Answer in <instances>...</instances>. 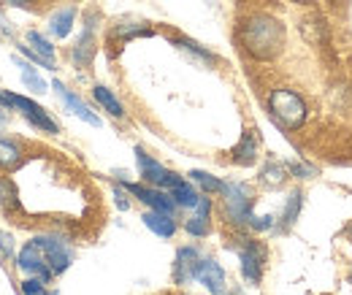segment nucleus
Returning <instances> with one entry per match:
<instances>
[{
  "instance_id": "obj_10",
  "label": "nucleus",
  "mask_w": 352,
  "mask_h": 295,
  "mask_svg": "<svg viewBox=\"0 0 352 295\" xmlns=\"http://www.w3.org/2000/svg\"><path fill=\"white\" fill-rule=\"evenodd\" d=\"M95 22H98V14H87V19H85V30H82V36H79V41L74 46V63L79 65V68H89L92 65V60H95V49H98V43H95Z\"/></svg>"
},
{
  "instance_id": "obj_24",
  "label": "nucleus",
  "mask_w": 352,
  "mask_h": 295,
  "mask_svg": "<svg viewBox=\"0 0 352 295\" xmlns=\"http://www.w3.org/2000/svg\"><path fill=\"white\" fill-rule=\"evenodd\" d=\"M28 43H30V49H36L41 57H46V60L54 63V46H52V41H46L41 33L30 30V33H28Z\"/></svg>"
},
{
  "instance_id": "obj_15",
  "label": "nucleus",
  "mask_w": 352,
  "mask_h": 295,
  "mask_svg": "<svg viewBox=\"0 0 352 295\" xmlns=\"http://www.w3.org/2000/svg\"><path fill=\"white\" fill-rule=\"evenodd\" d=\"M230 155H233V163L236 166H252L255 157H258V141H255V135L252 133H244L241 141H239V146Z\"/></svg>"
},
{
  "instance_id": "obj_8",
  "label": "nucleus",
  "mask_w": 352,
  "mask_h": 295,
  "mask_svg": "<svg viewBox=\"0 0 352 295\" xmlns=\"http://www.w3.org/2000/svg\"><path fill=\"white\" fill-rule=\"evenodd\" d=\"M36 244H38L41 252L46 254V260H49V265H52L54 274H63V271L71 265L74 252H71V247H68L63 239H57V236H38Z\"/></svg>"
},
{
  "instance_id": "obj_21",
  "label": "nucleus",
  "mask_w": 352,
  "mask_h": 295,
  "mask_svg": "<svg viewBox=\"0 0 352 295\" xmlns=\"http://www.w3.org/2000/svg\"><path fill=\"white\" fill-rule=\"evenodd\" d=\"M285 179H287V166H282V163H268V166L261 171V182H263V184L279 187Z\"/></svg>"
},
{
  "instance_id": "obj_12",
  "label": "nucleus",
  "mask_w": 352,
  "mask_h": 295,
  "mask_svg": "<svg viewBox=\"0 0 352 295\" xmlns=\"http://www.w3.org/2000/svg\"><path fill=\"white\" fill-rule=\"evenodd\" d=\"M52 87H54V92L60 95V100H63V103H65V106H68V109H71V111H74V114H76L79 120H85L87 125H95V127L100 125V120H98V117H95V114L89 111L87 103H85V100H82L79 95H74V92H71L68 87L63 85V82H54Z\"/></svg>"
},
{
  "instance_id": "obj_1",
  "label": "nucleus",
  "mask_w": 352,
  "mask_h": 295,
  "mask_svg": "<svg viewBox=\"0 0 352 295\" xmlns=\"http://www.w3.org/2000/svg\"><path fill=\"white\" fill-rule=\"evenodd\" d=\"M241 43L255 60H271L285 43V28L268 14H252L241 25Z\"/></svg>"
},
{
  "instance_id": "obj_7",
  "label": "nucleus",
  "mask_w": 352,
  "mask_h": 295,
  "mask_svg": "<svg viewBox=\"0 0 352 295\" xmlns=\"http://www.w3.org/2000/svg\"><path fill=\"white\" fill-rule=\"evenodd\" d=\"M16 265H19L22 271H28V274H36V276L44 279V282H49V279L54 276V271H52L46 254L41 252V247L36 244V239H33L30 244L22 247V252H19V257H16Z\"/></svg>"
},
{
  "instance_id": "obj_26",
  "label": "nucleus",
  "mask_w": 352,
  "mask_h": 295,
  "mask_svg": "<svg viewBox=\"0 0 352 295\" xmlns=\"http://www.w3.org/2000/svg\"><path fill=\"white\" fill-rule=\"evenodd\" d=\"M0 206L6 211L16 209V193H14V184L8 179H0Z\"/></svg>"
},
{
  "instance_id": "obj_20",
  "label": "nucleus",
  "mask_w": 352,
  "mask_h": 295,
  "mask_svg": "<svg viewBox=\"0 0 352 295\" xmlns=\"http://www.w3.org/2000/svg\"><path fill=\"white\" fill-rule=\"evenodd\" d=\"M22 163V149L8 141V138H0V168H16Z\"/></svg>"
},
{
  "instance_id": "obj_13",
  "label": "nucleus",
  "mask_w": 352,
  "mask_h": 295,
  "mask_svg": "<svg viewBox=\"0 0 352 295\" xmlns=\"http://www.w3.org/2000/svg\"><path fill=\"white\" fill-rule=\"evenodd\" d=\"M198 250L195 247H182L176 252V263H174V282L176 285H184L187 279H192V271H195V263H198Z\"/></svg>"
},
{
  "instance_id": "obj_17",
  "label": "nucleus",
  "mask_w": 352,
  "mask_h": 295,
  "mask_svg": "<svg viewBox=\"0 0 352 295\" xmlns=\"http://www.w3.org/2000/svg\"><path fill=\"white\" fill-rule=\"evenodd\" d=\"M92 95H95V100L111 114V117H125V109H122V103L114 98V92L109 89V87H103V85H98V87H92Z\"/></svg>"
},
{
  "instance_id": "obj_30",
  "label": "nucleus",
  "mask_w": 352,
  "mask_h": 295,
  "mask_svg": "<svg viewBox=\"0 0 352 295\" xmlns=\"http://www.w3.org/2000/svg\"><path fill=\"white\" fill-rule=\"evenodd\" d=\"M287 171H290L293 176H298V179H311V176L317 173V168H314V166H304V163H290V166H287Z\"/></svg>"
},
{
  "instance_id": "obj_2",
  "label": "nucleus",
  "mask_w": 352,
  "mask_h": 295,
  "mask_svg": "<svg viewBox=\"0 0 352 295\" xmlns=\"http://www.w3.org/2000/svg\"><path fill=\"white\" fill-rule=\"evenodd\" d=\"M268 111L271 117L285 127V130H296L307 122V103L298 92L293 89H271L268 92Z\"/></svg>"
},
{
  "instance_id": "obj_27",
  "label": "nucleus",
  "mask_w": 352,
  "mask_h": 295,
  "mask_svg": "<svg viewBox=\"0 0 352 295\" xmlns=\"http://www.w3.org/2000/svg\"><path fill=\"white\" fill-rule=\"evenodd\" d=\"M184 228H187L190 236H206V233H209V214H201V211H198L192 219H187Z\"/></svg>"
},
{
  "instance_id": "obj_11",
  "label": "nucleus",
  "mask_w": 352,
  "mask_h": 295,
  "mask_svg": "<svg viewBox=\"0 0 352 295\" xmlns=\"http://www.w3.org/2000/svg\"><path fill=\"white\" fill-rule=\"evenodd\" d=\"M133 195L146 204L152 211H163V214H174L176 201L171 198V193H163V190H152V187H144V184H125Z\"/></svg>"
},
{
  "instance_id": "obj_18",
  "label": "nucleus",
  "mask_w": 352,
  "mask_h": 295,
  "mask_svg": "<svg viewBox=\"0 0 352 295\" xmlns=\"http://www.w3.org/2000/svg\"><path fill=\"white\" fill-rule=\"evenodd\" d=\"M135 36H152V28L146 22H120L111 30V39H117V41H131Z\"/></svg>"
},
{
  "instance_id": "obj_3",
  "label": "nucleus",
  "mask_w": 352,
  "mask_h": 295,
  "mask_svg": "<svg viewBox=\"0 0 352 295\" xmlns=\"http://www.w3.org/2000/svg\"><path fill=\"white\" fill-rule=\"evenodd\" d=\"M222 204H225V214H228V219L233 222V225H250L255 217H252V193H250V187L247 184H239V182H233V184H225V190H222Z\"/></svg>"
},
{
  "instance_id": "obj_14",
  "label": "nucleus",
  "mask_w": 352,
  "mask_h": 295,
  "mask_svg": "<svg viewBox=\"0 0 352 295\" xmlns=\"http://www.w3.org/2000/svg\"><path fill=\"white\" fill-rule=\"evenodd\" d=\"M144 225L155 233V236H160V239H171L176 233V222H174V214H163V211H146L144 217Z\"/></svg>"
},
{
  "instance_id": "obj_16",
  "label": "nucleus",
  "mask_w": 352,
  "mask_h": 295,
  "mask_svg": "<svg viewBox=\"0 0 352 295\" xmlns=\"http://www.w3.org/2000/svg\"><path fill=\"white\" fill-rule=\"evenodd\" d=\"M74 19H76V8H60L57 14H52V19H49V30H52V36H57V39H65L68 33H71V28H74Z\"/></svg>"
},
{
  "instance_id": "obj_6",
  "label": "nucleus",
  "mask_w": 352,
  "mask_h": 295,
  "mask_svg": "<svg viewBox=\"0 0 352 295\" xmlns=\"http://www.w3.org/2000/svg\"><path fill=\"white\" fill-rule=\"evenodd\" d=\"M241 257V271H244V279L250 285H261V276H263V265H265V247L261 241H252L247 239L244 247L239 250Z\"/></svg>"
},
{
  "instance_id": "obj_5",
  "label": "nucleus",
  "mask_w": 352,
  "mask_h": 295,
  "mask_svg": "<svg viewBox=\"0 0 352 295\" xmlns=\"http://www.w3.org/2000/svg\"><path fill=\"white\" fill-rule=\"evenodd\" d=\"M135 163H138V171H141V176L149 182V184H157V187H166V190H171L176 187L179 182H184L179 173L174 171H166L157 160H152L144 149H135Z\"/></svg>"
},
{
  "instance_id": "obj_19",
  "label": "nucleus",
  "mask_w": 352,
  "mask_h": 295,
  "mask_svg": "<svg viewBox=\"0 0 352 295\" xmlns=\"http://www.w3.org/2000/svg\"><path fill=\"white\" fill-rule=\"evenodd\" d=\"M168 193H171V198L176 201V206H184V209H195L198 201H201V195H198L187 182H179V184L171 187Z\"/></svg>"
},
{
  "instance_id": "obj_4",
  "label": "nucleus",
  "mask_w": 352,
  "mask_h": 295,
  "mask_svg": "<svg viewBox=\"0 0 352 295\" xmlns=\"http://www.w3.org/2000/svg\"><path fill=\"white\" fill-rule=\"evenodd\" d=\"M0 103H3L6 109H19L33 125L46 130V133H57V130H60L57 122L46 114L38 103H33V100H28V98H22V95H11V92H3V89H0Z\"/></svg>"
},
{
  "instance_id": "obj_29",
  "label": "nucleus",
  "mask_w": 352,
  "mask_h": 295,
  "mask_svg": "<svg viewBox=\"0 0 352 295\" xmlns=\"http://www.w3.org/2000/svg\"><path fill=\"white\" fill-rule=\"evenodd\" d=\"M22 295H49L44 287V279H38V276L25 279V282H22Z\"/></svg>"
},
{
  "instance_id": "obj_34",
  "label": "nucleus",
  "mask_w": 352,
  "mask_h": 295,
  "mask_svg": "<svg viewBox=\"0 0 352 295\" xmlns=\"http://www.w3.org/2000/svg\"><path fill=\"white\" fill-rule=\"evenodd\" d=\"M0 28H3V30H8V25H6V17H3V11H0ZM8 33H11V30H8Z\"/></svg>"
},
{
  "instance_id": "obj_33",
  "label": "nucleus",
  "mask_w": 352,
  "mask_h": 295,
  "mask_svg": "<svg viewBox=\"0 0 352 295\" xmlns=\"http://www.w3.org/2000/svg\"><path fill=\"white\" fill-rule=\"evenodd\" d=\"M6 3H8V6H16V8H28L33 0H6Z\"/></svg>"
},
{
  "instance_id": "obj_25",
  "label": "nucleus",
  "mask_w": 352,
  "mask_h": 295,
  "mask_svg": "<svg viewBox=\"0 0 352 295\" xmlns=\"http://www.w3.org/2000/svg\"><path fill=\"white\" fill-rule=\"evenodd\" d=\"M190 176L206 190V193H222L225 190V184H222L217 176H212V173H206V171H190Z\"/></svg>"
},
{
  "instance_id": "obj_22",
  "label": "nucleus",
  "mask_w": 352,
  "mask_h": 295,
  "mask_svg": "<svg viewBox=\"0 0 352 295\" xmlns=\"http://www.w3.org/2000/svg\"><path fill=\"white\" fill-rule=\"evenodd\" d=\"M298 209H301V190H293V193L287 195V206H285V214H282V230L296 222Z\"/></svg>"
},
{
  "instance_id": "obj_32",
  "label": "nucleus",
  "mask_w": 352,
  "mask_h": 295,
  "mask_svg": "<svg viewBox=\"0 0 352 295\" xmlns=\"http://www.w3.org/2000/svg\"><path fill=\"white\" fill-rule=\"evenodd\" d=\"M14 254V239L0 233V257H11Z\"/></svg>"
},
{
  "instance_id": "obj_36",
  "label": "nucleus",
  "mask_w": 352,
  "mask_h": 295,
  "mask_svg": "<svg viewBox=\"0 0 352 295\" xmlns=\"http://www.w3.org/2000/svg\"><path fill=\"white\" fill-rule=\"evenodd\" d=\"M350 233H352V230H350Z\"/></svg>"
},
{
  "instance_id": "obj_28",
  "label": "nucleus",
  "mask_w": 352,
  "mask_h": 295,
  "mask_svg": "<svg viewBox=\"0 0 352 295\" xmlns=\"http://www.w3.org/2000/svg\"><path fill=\"white\" fill-rule=\"evenodd\" d=\"M176 43L182 46V49H187V52H192L195 57H201V60H206V63H217V57L209 52V49H204L201 43L190 41V39H176Z\"/></svg>"
},
{
  "instance_id": "obj_9",
  "label": "nucleus",
  "mask_w": 352,
  "mask_h": 295,
  "mask_svg": "<svg viewBox=\"0 0 352 295\" xmlns=\"http://www.w3.org/2000/svg\"><path fill=\"white\" fill-rule=\"evenodd\" d=\"M192 279H198L206 290L212 295H222L225 293V271L220 268L217 260L212 257H201L195 263V271H192Z\"/></svg>"
},
{
  "instance_id": "obj_23",
  "label": "nucleus",
  "mask_w": 352,
  "mask_h": 295,
  "mask_svg": "<svg viewBox=\"0 0 352 295\" xmlns=\"http://www.w3.org/2000/svg\"><path fill=\"white\" fill-rule=\"evenodd\" d=\"M16 65L22 68V82L30 87L33 92H46V82L30 68V63H22V60H16Z\"/></svg>"
},
{
  "instance_id": "obj_35",
  "label": "nucleus",
  "mask_w": 352,
  "mask_h": 295,
  "mask_svg": "<svg viewBox=\"0 0 352 295\" xmlns=\"http://www.w3.org/2000/svg\"><path fill=\"white\" fill-rule=\"evenodd\" d=\"M3 120H6V114H3V109H0V122H3Z\"/></svg>"
},
{
  "instance_id": "obj_31",
  "label": "nucleus",
  "mask_w": 352,
  "mask_h": 295,
  "mask_svg": "<svg viewBox=\"0 0 352 295\" xmlns=\"http://www.w3.org/2000/svg\"><path fill=\"white\" fill-rule=\"evenodd\" d=\"M19 49H22V52L30 57V63H38L41 68H54V63H52V60H46V57H41L36 49H30V46H19Z\"/></svg>"
}]
</instances>
